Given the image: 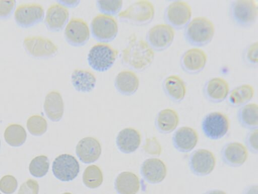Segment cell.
<instances>
[{"instance_id":"1","label":"cell","mask_w":258,"mask_h":194,"mask_svg":"<svg viewBox=\"0 0 258 194\" xmlns=\"http://www.w3.org/2000/svg\"><path fill=\"white\" fill-rule=\"evenodd\" d=\"M154 50L147 42L133 36L121 53L123 63L128 67L137 71H143L153 62Z\"/></svg>"},{"instance_id":"2","label":"cell","mask_w":258,"mask_h":194,"mask_svg":"<svg viewBox=\"0 0 258 194\" xmlns=\"http://www.w3.org/2000/svg\"><path fill=\"white\" fill-rule=\"evenodd\" d=\"M215 32V25L210 19L198 16L191 19L184 28V36L191 45L202 46L211 42Z\"/></svg>"},{"instance_id":"3","label":"cell","mask_w":258,"mask_h":194,"mask_svg":"<svg viewBox=\"0 0 258 194\" xmlns=\"http://www.w3.org/2000/svg\"><path fill=\"white\" fill-rule=\"evenodd\" d=\"M229 15L236 25L240 27H249L257 20V4L254 0L233 1L229 5Z\"/></svg>"},{"instance_id":"4","label":"cell","mask_w":258,"mask_h":194,"mask_svg":"<svg viewBox=\"0 0 258 194\" xmlns=\"http://www.w3.org/2000/svg\"><path fill=\"white\" fill-rule=\"evenodd\" d=\"M155 7L150 1H138L118 14L121 20L136 25H146L151 22L155 15Z\"/></svg>"},{"instance_id":"5","label":"cell","mask_w":258,"mask_h":194,"mask_svg":"<svg viewBox=\"0 0 258 194\" xmlns=\"http://www.w3.org/2000/svg\"><path fill=\"white\" fill-rule=\"evenodd\" d=\"M118 51L110 45L100 42L94 44L88 54L89 65L95 70L103 72L108 70L115 62Z\"/></svg>"},{"instance_id":"6","label":"cell","mask_w":258,"mask_h":194,"mask_svg":"<svg viewBox=\"0 0 258 194\" xmlns=\"http://www.w3.org/2000/svg\"><path fill=\"white\" fill-rule=\"evenodd\" d=\"M229 120L224 113L212 112L207 114L202 122V130L204 135L211 139L223 137L229 129Z\"/></svg>"},{"instance_id":"7","label":"cell","mask_w":258,"mask_h":194,"mask_svg":"<svg viewBox=\"0 0 258 194\" xmlns=\"http://www.w3.org/2000/svg\"><path fill=\"white\" fill-rule=\"evenodd\" d=\"M192 9L187 2L175 1L166 8L164 17L166 24L174 29L185 28L191 19Z\"/></svg>"},{"instance_id":"8","label":"cell","mask_w":258,"mask_h":194,"mask_svg":"<svg viewBox=\"0 0 258 194\" xmlns=\"http://www.w3.org/2000/svg\"><path fill=\"white\" fill-rule=\"evenodd\" d=\"M118 29L117 21L110 15L98 14L93 18L91 23L93 37L104 43L112 40L116 37Z\"/></svg>"},{"instance_id":"9","label":"cell","mask_w":258,"mask_h":194,"mask_svg":"<svg viewBox=\"0 0 258 194\" xmlns=\"http://www.w3.org/2000/svg\"><path fill=\"white\" fill-rule=\"evenodd\" d=\"M175 35V29L168 24H157L148 30L146 41L153 50L162 51L171 45Z\"/></svg>"},{"instance_id":"10","label":"cell","mask_w":258,"mask_h":194,"mask_svg":"<svg viewBox=\"0 0 258 194\" xmlns=\"http://www.w3.org/2000/svg\"><path fill=\"white\" fill-rule=\"evenodd\" d=\"M216 165V158L210 151L200 149L192 152L189 157L188 166L193 174L199 176L210 174Z\"/></svg>"},{"instance_id":"11","label":"cell","mask_w":258,"mask_h":194,"mask_svg":"<svg viewBox=\"0 0 258 194\" xmlns=\"http://www.w3.org/2000/svg\"><path fill=\"white\" fill-rule=\"evenodd\" d=\"M52 171L54 176L59 180L70 181L78 176L80 165L74 156L64 154L58 156L53 161Z\"/></svg>"},{"instance_id":"12","label":"cell","mask_w":258,"mask_h":194,"mask_svg":"<svg viewBox=\"0 0 258 194\" xmlns=\"http://www.w3.org/2000/svg\"><path fill=\"white\" fill-rule=\"evenodd\" d=\"M44 15L43 7L37 3L19 5L14 12L15 22L23 28L31 27L42 20Z\"/></svg>"},{"instance_id":"13","label":"cell","mask_w":258,"mask_h":194,"mask_svg":"<svg viewBox=\"0 0 258 194\" xmlns=\"http://www.w3.org/2000/svg\"><path fill=\"white\" fill-rule=\"evenodd\" d=\"M23 44L29 55L38 58L52 57L58 51L57 46L50 39L41 36L26 37Z\"/></svg>"},{"instance_id":"14","label":"cell","mask_w":258,"mask_h":194,"mask_svg":"<svg viewBox=\"0 0 258 194\" xmlns=\"http://www.w3.org/2000/svg\"><path fill=\"white\" fill-rule=\"evenodd\" d=\"M90 32L89 26L85 21L81 18H73L66 26L64 34L70 44L81 46L88 41Z\"/></svg>"},{"instance_id":"15","label":"cell","mask_w":258,"mask_h":194,"mask_svg":"<svg viewBox=\"0 0 258 194\" xmlns=\"http://www.w3.org/2000/svg\"><path fill=\"white\" fill-rule=\"evenodd\" d=\"M220 155L225 165L231 167H238L242 166L247 160L248 151L241 143L232 141L223 147Z\"/></svg>"},{"instance_id":"16","label":"cell","mask_w":258,"mask_h":194,"mask_svg":"<svg viewBox=\"0 0 258 194\" xmlns=\"http://www.w3.org/2000/svg\"><path fill=\"white\" fill-rule=\"evenodd\" d=\"M208 61L206 52L198 47H192L185 51L181 56L180 63L182 69L189 74L202 71Z\"/></svg>"},{"instance_id":"17","label":"cell","mask_w":258,"mask_h":194,"mask_svg":"<svg viewBox=\"0 0 258 194\" xmlns=\"http://www.w3.org/2000/svg\"><path fill=\"white\" fill-rule=\"evenodd\" d=\"M167 169L164 162L158 158H149L143 163L141 173L144 179L152 184L159 183L165 178Z\"/></svg>"},{"instance_id":"18","label":"cell","mask_w":258,"mask_h":194,"mask_svg":"<svg viewBox=\"0 0 258 194\" xmlns=\"http://www.w3.org/2000/svg\"><path fill=\"white\" fill-rule=\"evenodd\" d=\"M230 91L229 85L223 78L215 77L208 80L205 84L203 92L209 101L219 103L227 99Z\"/></svg>"},{"instance_id":"19","label":"cell","mask_w":258,"mask_h":194,"mask_svg":"<svg viewBox=\"0 0 258 194\" xmlns=\"http://www.w3.org/2000/svg\"><path fill=\"white\" fill-rule=\"evenodd\" d=\"M199 140L197 131L192 127L182 126L177 129L172 136L174 148L181 153H188L196 146Z\"/></svg>"},{"instance_id":"20","label":"cell","mask_w":258,"mask_h":194,"mask_svg":"<svg viewBox=\"0 0 258 194\" xmlns=\"http://www.w3.org/2000/svg\"><path fill=\"white\" fill-rule=\"evenodd\" d=\"M76 152L80 160L88 164L97 161L101 153V147L99 141L92 137H86L78 143Z\"/></svg>"},{"instance_id":"21","label":"cell","mask_w":258,"mask_h":194,"mask_svg":"<svg viewBox=\"0 0 258 194\" xmlns=\"http://www.w3.org/2000/svg\"><path fill=\"white\" fill-rule=\"evenodd\" d=\"M69 18V11L67 7L59 3L51 5L47 10L45 23L51 31H58L61 30Z\"/></svg>"},{"instance_id":"22","label":"cell","mask_w":258,"mask_h":194,"mask_svg":"<svg viewBox=\"0 0 258 194\" xmlns=\"http://www.w3.org/2000/svg\"><path fill=\"white\" fill-rule=\"evenodd\" d=\"M163 89L171 101L178 103L184 100L186 86L184 80L178 75L171 74L166 76L162 82Z\"/></svg>"},{"instance_id":"23","label":"cell","mask_w":258,"mask_h":194,"mask_svg":"<svg viewBox=\"0 0 258 194\" xmlns=\"http://www.w3.org/2000/svg\"><path fill=\"white\" fill-rule=\"evenodd\" d=\"M43 107L46 115L52 121L57 122L62 118L64 104L61 95L58 91L53 90L46 94Z\"/></svg>"},{"instance_id":"24","label":"cell","mask_w":258,"mask_h":194,"mask_svg":"<svg viewBox=\"0 0 258 194\" xmlns=\"http://www.w3.org/2000/svg\"><path fill=\"white\" fill-rule=\"evenodd\" d=\"M141 142L140 133L135 129L126 128L118 134L116 142L118 149L122 153L129 154L136 151Z\"/></svg>"},{"instance_id":"25","label":"cell","mask_w":258,"mask_h":194,"mask_svg":"<svg viewBox=\"0 0 258 194\" xmlns=\"http://www.w3.org/2000/svg\"><path fill=\"white\" fill-rule=\"evenodd\" d=\"M179 122L178 113L172 108H167L158 113L155 118V126L160 133L169 134L177 128Z\"/></svg>"},{"instance_id":"26","label":"cell","mask_w":258,"mask_h":194,"mask_svg":"<svg viewBox=\"0 0 258 194\" xmlns=\"http://www.w3.org/2000/svg\"><path fill=\"white\" fill-rule=\"evenodd\" d=\"M139 79L137 74L131 70L120 71L116 75L114 86L122 94L129 95L136 92L139 86Z\"/></svg>"},{"instance_id":"27","label":"cell","mask_w":258,"mask_h":194,"mask_svg":"<svg viewBox=\"0 0 258 194\" xmlns=\"http://www.w3.org/2000/svg\"><path fill=\"white\" fill-rule=\"evenodd\" d=\"M71 81L75 89L82 92H89L96 85V78L90 71L84 69H76L71 74Z\"/></svg>"},{"instance_id":"28","label":"cell","mask_w":258,"mask_h":194,"mask_svg":"<svg viewBox=\"0 0 258 194\" xmlns=\"http://www.w3.org/2000/svg\"><path fill=\"white\" fill-rule=\"evenodd\" d=\"M237 119L240 125L250 130L258 127V106L255 103L242 106L237 113Z\"/></svg>"},{"instance_id":"29","label":"cell","mask_w":258,"mask_h":194,"mask_svg":"<svg viewBox=\"0 0 258 194\" xmlns=\"http://www.w3.org/2000/svg\"><path fill=\"white\" fill-rule=\"evenodd\" d=\"M254 95V88L250 84L239 85L229 91L227 96L229 104L233 107H241L251 100Z\"/></svg>"},{"instance_id":"30","label":"cell","mask_w":258,"mask_h":194,"mask_svg":"<svg viewBox=\"0 0 258 194\" xmlns=\"http://www.w3.org/2000/svg\"><path fill=\"white\" fill-rule=\"evenodd\" d=\"M140 186L138 176L131 172L120 173L115 181V188L119 194H136Z\"/></svg>"},{"instance_id":"31","label":"cell","mask_w":258,"mask_h":194,"mask_svg":"<svg viewBox=\"0 0 258 194\" xmlns=\"http://www.w3.org/2000/svg\"><path fill=\"white\" fill-rule=\"evenodd\" d=\"M4 137L6 141L12 147H18L26 141L27 133L25 129L19 124H12L5 130Z\"/></svg>"},{"instance_id":"32","label":"cell","mask_w":258,"mask_h":194,"mask_svg":"<svg viewBox=\"0 0 258 194\" xmlns=\"http://www.w3.org/2000/svg\"><path fill=\"white\" fill-rule=\"evenodd\" d=\"M84 184L90 188L99 187L103 182V174L101 169L96 165L88 166L83 174Z\"/></svg>"},{"instance_id":"33","label":"cell","mask_w":258,"mask_h":194,"mask_svg":"<svg viewBox=\"0 0 258 194\" xmlns=\"http://www.w3.org/2000/svg\"><path fill=\"white\" fill-rule=\"evenodd\" d=\"M49 162L47 156L41 155L34 158L29 165V171L34 177L40 178L48 172Z\"/></svg>"},{"instance_id":"34","label":"cell","mask_w":258,"mask_h":194,"mask_svg":"<svg viewBox=\"0 0 258 194\" xmlns=\"http://www.w3.org/2000/svg\"><path fill=\"white\" fill-rule=\"evenodd\" d=\"M27 127L31 134L40 136L46 131L47 123L43 117L35 115L31 116L27 120Z\"/></svg>"},{"instance_id":"35","label":"cell","mask_w":258,"mask_h":194,"mask_svg":"<svg viewBox=\"0 0 258 194\" xmlns=\"http://www.w3.org/2000/svg\"><path fill=\"white\" fill-rule=\"evenodd\" d=\"M242 58L245 63L252 67L258 64V42L257 41L248 44L243 52Z\"/></svg>"},{"instance_id":"36","label":"cell","mask_w":258,"mask_h":194,"mask_svg":"<svg viewBox=\"0 0 258 194\" xmlns=\"http://www.w3.org/2000/svg\"><path fill=\"white\" fill-rule=\"evenodd\" d=\"M97 6L100 12L103 14L110 15H115L121 9L122 1H97Z\"/></svg>"},{"instance_id":"37","label":"cell","mask_w":258,"mask_h":194,"mask_svg":"<svg viewBox=\"0 0 258 194\" xmlns=\"http://www.w3.org/2000/svg\"><path fill=\"white\" fill-rule=\"evenodd\" d=\"M17 187V180L12 175H5L0 180V190L5 194H12L14 193Z\"/></svg>"},{"instance_id":"38","label":"cell","mask_w":258,"mask_h":194,"mask_svg":"<svg viewBox=\"0 0 258 194\" xmlns=\"http://www.w3.org/2000/svg\"><path fill=\"white\" fill-rule=\"evenodd\" d=\"M245 147L250 152L257 154L258 153V130L255 129L250 130L244 138Z\"/></svg>"},{"instance_id":"39","label":"cell","mask_w":258,"mask_h":194,"mask_svg":"<svg viewBox=\"0 0 258 194\" xmlns=\"http://www.w3.org/2000/svg\"><path fill=\"white\" fill-rule=\"evenodd\" d=\"M39 184L34 179H28L20 187L18 194H38Z\"/></svg>"},{"instance_id":"40","label":"cell","mask_w":258,"mask_h":194,"mask_svg":"<svg viewBox=\"0 0 258 194\" xmlns=\"http://www.w3.org/2000/svg\"><path fill=\"white\" fill-rule=\"evenodd\" d=\"M16 3L14 0L0 1V18L9 17L15 8Z\"/></svg>"},{"instance_id":"41","label":"cell","mask_w":258,"mask_h":194,"mask_svg":"<svg viewBox=\"0 0 258 194\" xmlns=\"http://www.w3.org/2000/svg\"><path fill=\"white\" fill-rule=\"evenodd\" d=\"M147 146V151L150 154L156 156L161 154L162 148L161 144L156 138L149 139Z\"/></svg>"},{"instance_id":"42","label":"cell","mask_w":258,"mask_h":194,"mask_svg":"<svg viewBox=\"0 0 258 194\" xmlns=\"http://www.w3.org/2000/svg\"><path fill=\"white\" fill-rule=\"evenodd\" d=\"M257 185L252 184L247 186L244 189L242 194H257Z\"/></svg>"},{"instance_id":"43","label":"cell","mask_w":258,"mask_h":194,"mask_svg":"<svg viewBox=\"0 0 258 194\" xmlns=\"http://www.w3.org/2000/svg\"><path fill=\"white\" fill-rule=\"evenodd\" d=\"M58 3L63 5L65 7H74L79 4L80 3L79 1H71V0H64L60 1L58 2Z\"/></svg>"},{"instance_id":"44","label":"cell","mask_w":258,"mask_h":194,"mask_svg":"<svg viewBox=\"0 0 258 194\" xmlns=\"http://www.w3.org/2000/svg\"><path fill=\"white\" fill-rule=\"evenodd\" d=\"M204 194H227L225 191L219 190V189H214L208 191L205 193Z\"/></svg>"},{"instance_id":"45","label":"cell","mask_w":258,"mask_h":194,"mask_svg":"<svg viewBox=\"0 0 258 194\" xmlns=\"http://www.w3.org/2000/svg\"><path fill=\"white\" fill-rule=\"evenodd\" d=\"M62 194H72V193H70V192H64V193H63Z\"/></svg>"},{"instance_id":"46","label":"cell","mask_w":258,"mask_h":194,"mask_svg":"<svg viewBox=\"0 0 258 194\" xmlns=\"http://www.w3.org/2000/svg\"><path fill=\"white\" fill-rule=\"evenodd\" d=\"M0 147H1V140H0Z\"/></svg>"},{"instance_id":"47","label":"cell","mask_w":258,"mask_h":194,"mask_svg":"<svg viewBox=\"0 0 258 194\" xmlns=\"http://www.w3.org/2000/svg\"><path fill=\"white\" fill-rule=\"evenodd\" d=\"M0 194H1V193H0Z\"/></svg>"}]
</instances>
